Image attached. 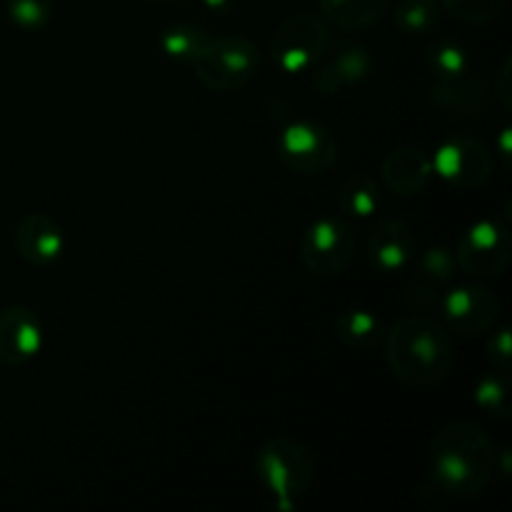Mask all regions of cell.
Returning <instances> with one entry per match:
<instances>
[{
    "label": "cell",
    "instance_id": "1",
    "mask_svg": "<svg viewBox=\"0 0 512 512\" xmlns=\"http://www.w3.org/2000/svg\"><path fill=\"white\" fill-rule=\"evenodd\" d=\"M385 360L398 380L413 388L438 385L453 373L455 348L450 330L428 313H413L385 330Z\"/></svg>",
    "mask_w": 512,
    "mask_h": 512
},
{
    "label": "cell",
    "instance_id": "2",
    "mask_svg": "<svg viewBox=\"0 0 512 512\" xmlns=\"http://www.w3.org/2000/svg\"><path fill=\"white\" fill-rule=\"evenodd\" d=\"M430 475L443 493L478 495L495 470V448L480 425L458 420L435 433L430 443Z\"/></svg>",
    "mask_w": 512,
    "mask_h": 512
},
{
    "label": "cell",
    "instance_id": "3",
    "mask_svg": "<svg viewBox=\"0 0 512 512\" xmlns=\"http://www.w3.org/2000/svg\"><path fill=\"white\" fill-rule=\"evenodd\" d=\"M253 470L265 493L273 498L275 508L283 512L298 508V500L308 493L315 480V460L310 450L285 435L260 445Z\"/></svg>",
    "mask_w": 512,
    "mask_h": 512
},
{
    "label": "cell",
    "instance_id": "4",
    "mask_svg": "<svg viewBox=\"0 0 512 512\" xmlns=\"http://www.w3.org/2000/svg\"><path fill=\"white\" fill-rule=\"evenodd\" d=\"M195 78L215 93H233L255 80L260 70V48L245 35L210 38L193 60Z\"/></svg>",
    "mask_w": 512,
    "mask_h": 512
},
{
    "label": "cell",
    "instance_id": "5",
    "mask_svg": "<svg viewBox=\"0 0 512 512\" xmlns=\"http://www.w3.org/2000/svg\"><path fill=\"white\" fill-rule=\"evenodd\" d=\"M330 45V30L325 18L313 13H298L285 18L270 38V58L285 75L310 73L323 60Z\"/></svg>",
    "mask_w": 512,
    "mask_h": 512
},
{
    "label": "cell",
    "instance_id": "6",
    "mask_svg": "<svg viewBox=\"0 0 512 512\" xmlns=\"http://www.w3.org/2000/svg\"><path fill=\"white\" fill-rule=\"evenodd\" d=\"M355 258V233L348 220L338 215H320L305 228L300 240V260L305 270L318 278L345 273Z\"/></svg>",
    "mask_w": 512,
    "mask_h": 512
},
{
    "label": "cell",
    "instance_id": "7",
    "mask_svg": "<svg viewBox=\"0 0 512 512\" xmlns=\"http://www.w3.org/2000/svg\"><path fill=\"white\" fill-rule=\"evenodd\" d=\"M278 158L298 175H323L338 163L333 133L315 120H293L278 135Z\"/></svg>",
    "mask_w": 512,
    "mask_h": 512
},
{
    "label": "cell",
    "instance_id": "8",
    "mask_svg": "<svg viewBox=\"0 0 512 512\" xmlns=\"http://www.w3.org/2000/svg\"><path fill=\"white\" fill-rule=\"evenodd\" d=\"M512 258L510 230L500 220L483 218L460 235L455 263L473 278H498Z\"/></svg>",
    "mask_w": 512,
    "mask_h": 512
},
{
    "label": "cell",
    "instance_id": "9",
    "mask_svg": "<svg viewBox=\"0 0 512 512\" xmlns=\"http://www.w3.org/2000/svg\"><path fill=\"white\" fill-rule=\"evenodd\" d=\"M433 175H440L453 188H480L493 173V155L488 145L470 135H453L435 148Z\"/></svg>",
    "mask_w": 512,
    "mask_h": 512
},
{
    "label": "cell",
    "instance_id": "10",
    "mask_svg": "<svg viewBox=\"0 0 512 512\" xmlns=\"http://www.w3.org/2000/svg\"><path fill=\"white\" fill-rule=\"evenodd\" d=\"M498 313V298L488 288H483V285H455L453 290H448L440 298L443 325L453 330V333L465 335V338L493 328Z\"/></svg>",
    "mask_w": 512,
    "mask_h": 512
},
{
    "label": "cell",
    "instance_id": "11",
    "mask_svg": "<svg viewBox=\"0 0 512 512\" xmlns=\"http://www.w3.org/2000/svg\"><path fill=\"white\" fill-rule=\"evenodd\" d=\"M43 323L38 313L25 305H8L0 310V363L25 365L43 350Z\"/></svg>",
    "mask_w": 512,
    "mask_h": 512
},
{
    "label": "cell",
    "instance_id": "12",
    "mask_svg": "<svg viewBox=\"0 0 512 512\" xmlns=\"http://www.w3.org/2000/svg\"><path fill=\"white\" fill-rule=\"evenodd\" d=\"M13 243L25 263L33 268H48L63 258L68 240L58 220L45 213H28L15 225Z\"/></svg>",
    "mask_w": 512,
    "mask_h": 512
},
{
    "label": "cell",
    "instance_id": "13",
    "mask_svg": "<svg viewBox=\"0 0 512 512\" xmlns=\"http://www.w3.org/2000/svg\"><path fill=\"white\" fill-rule=\"evenodd\" d=\"M368 258L380 273H400L415 258V235L403 220L385 218L370 230Z\"/></svg>",
    "mask_w": 512,
    "mask_h": 512
},
{
    "label": "cell",
    "instance_id": "14",
    "mask_svg": "<svg viewBox=\"0 0 512 512\" xmlns=\"http://www.w3.org/2000/svg\"><path fill=\"white\" fill-rule=\"evenodd\" d=\"M380 175L390 193L408 198V195H420L428 190V185L433 183V163L423 148L403 145L388 153Z\"/></svg>",
    "mask_w": 512,
    "mask_h": 512
},
{
    "label": "cell",
    "instance_id": "15",
    "mask_svg": "<svg viewBox=\"0 0 512 512\" xmlns=\"http://www.w3.org/2000/svg\"><path fill=\"white\" fill-rule=\"evenodd\" d=\"M373 70L375 58L370 55V50L360 48V45H348V48L338 50L318 70L313 83L323 95H335L343 93L345 88H353V85H360L363 80H368L373 75Z\"/></svg>",
    "mask_w": 512,
    "mask_h": 512
},
{
    "label": "cell",
    "instance_id": "16",
    "mask_svg": "<svg viewBox=\"0 0 512 512\" xmlns=\"http://www.w3.org/2000/svg\"><path fill=\"white\" fill-rule=\"evenodd\" d=\"M335 338L350 350H373L383 345L385 325L373 310L348 308L335 318Z\"/></svg>",
    "mask_w": 512,
    "mask_h": 512
},
{
    "label": "cell",
    "instance_id": "17",
    "mask_svg": "<svg viewBox=\"0 0 512 512\" xmlns=\"http://www.w3.org/2000/svg\"><path fill=\"white\" fill-rule=\"evenodd\" d=\"M430 100H433L440 110H448V113L478 115L485 110L488 95H485V85L480 83V80L463 75V78L458 80L435 83L433 90H430Z\"/></svg>",
    "mask_w": 512,
    "mask_h": 512
},
{
    "label": "cell",
    "instance_id": "18",
    "mask_svg": "<svg viewBox=\"0 0 512 512\" xmlns=\"http://www.w3.org/2000/svg\"><path fill=\"white\" fill-rule=\"evenodd\" d=\"M325 23L343 30H360L378 23L388 10L390 0H318Z\"/></svg>",
    "mask_w": 512,
    "mask_h": 512
},
{
    "label": "cell",
    "instance_id": "19",
    "mask_svg": "<svg viewBox=\"0 0 512 512\" xmlns=\"http://www.w3.org/2000/svg\"><path fill=\"white\" fill-rule=\"evenodd\" d=\"M383 190L380 183L368 173H358L343 183L338 193V205L345 215L358 220H368L378 213Z\"/></svg>",
    "mask_w": 512,
    "mask_h": 512
},
{
    "label": "cell",
    "instance_id": "20",
    "mask_svg": "<svg viewBox=\"0 0 512 512\" xmlns=\"http://www.w3.org/2000/svg\"><path fill=\"white\" fill-rule=\"evenodd\" d=\"M210 35L203 28L190 23H175L168 28L160 30L158 35V48L160 53L168 55L170 60L178 63H193L200 55V50L208 45Z\"/></svg>",
    "mask_w": 512,
    "mask_h": 512
},
{
    "label": "cell",
    "instance_id": "21",
    "mask_svg": "<svg viewBox=\"0 0 512 512\" xmlns=\"http://www.w3.org/2000/svg\"><path fill=\"white\" fill-rule=\"evenodd\" d=\"M425 65L438 83H445V80H458L470 73V55L455 40L440 38L430 43L428 53H425Z\"/></svg>",
    "mask_w": 512,
    "mask_h": 512
},
{
    "label": "cell",
    "instance_id": "22",
    "mask_svg": "<svg viewBox=\"0 0 512 512\" xmlns=\"http://www.w3.org/2000/svg\"><path fill=\"white\" fill-rule=\"evenodd\" d=\"M395 25L405 35H423L438 25L440 3L438 0H400L395 5Z\"/></svg>",
    "mask_w": 512,
    "mask_h": 512
},
{
    "label": "cell",
    "instance_id": "23",
    "mask_svg": "<svg viewBox=\"0 0 512 512\" xmlns=\"http://www.w3.org/2000/svg\"><path fill=\"white\" fill-rule=\"evenodd\" d=\"M475 403L495 418H510V388L503 370L488 373L475 385Z\"/></svg>",
    "mask_w": 512,
    "mask_h": 512
},
{
    "label": "cell",
    "instance_id": "24",
    "mask_svg": "<svg viewBox=\"0 0 512 512\" xmlns=\"http://www.w3.org/2000/svg\"><path fill=\"white\" fill-rule=\"evenodd\" d=\"M5 13L15 28L35 33L53 18V0H5Z\"/></svg>",
    "mask_w": 512,
    "mask_h": 512
},
{
    "label": "cell",
    "instance_id": "25",
    "mask_svg": "<svg viewBox=\"0 0 512 512\" xmlns=\"http://www.w3.org/2000/svg\"><path fill=\"white\" fill-rule=\"evenodd\" d=\"M455 255L450 253L448 248H443V245H435V248H428L423 253V258H420L418 263V273H420V280L428 285H445L453 280V270H455Z\"/></svg>",
    "mask_w": 512,
    "mask_h": 512
},
{
    "label": "cell",
    "instance_id": "26",
    "mask_svg": "<svg viewBox=\"0 0 512 512\" xmlns=\"http://www.w3.org/2000/svg\"><path fill=\"white\" fill-rule=\"evenodd\" d=\"M508 0H443V8L463 23H490L505 10Z\"/></svg>",
    "mask_w": 512,
    "mask_h": 512
},
{
    "label": "cell",
    "instance_id": "27",
    "mask_svg": "<svg viewBox=\"0 0 512 512\" xmlns=\"http://www.w3.org/2000/svg\"><path fill=\"white\" fill-rule=\"evenodd\" d=\"M488 355L493 365L503 373H508L512 363V343H510V328L495 330L493 338L488 340Z\"/></svg>",
    "mask_w": 512,
    "mask_h": 512
},
{
    "label": "cell",
    "instance_id": "28",
    "mask_svg": "<svg viewBox=\"0 0 512 512\" xmlns=\"http://www.w3.org/2000/svg\"><path fill=\"white\" fill-rule=\"evenodd\" d=\"M405 305H410V308L418 310V313H428L430 308L440 305L438 288L428 283H420L415 285V288H408V293H405Z\"/></svg>",
    "mask_w": 512,
    "mask_h": 512
},
{
    "label": "cell",
    "instance_id": "29",
    "mask_svg": "<svg viewBox=\"0 0 512 512\" xmlns=\"http://www.w3.org/2000/svg\"><path fill=\"white\" fill-rule=\"evenodd\" d=\"M200 3H203V8H208L210 13H228L230 8H233L235 5V0H200Z\"/></svg>",
    "mask_w": 512,
    "mask_h": 512
}]
</instances>
